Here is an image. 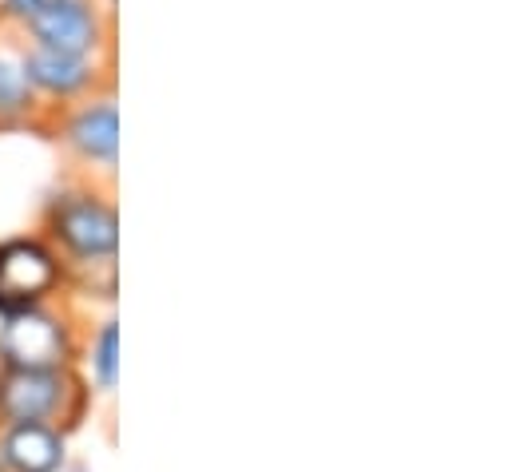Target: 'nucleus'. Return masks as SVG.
<instances>
[{"mask_svg": "<svg viewBox=\"0 0 512 472\" xmlns=\"http://www.w3.org/2000/svg\"><path fill=\"white\" fill-rule=\"evenodd\" d=\"M88 393L76 369H0V429L56 425L72 433L88 409Z\"/></svg>", "mask_w": 512, "mask_h": 472, "instance_id": "obj_1", "label": "nucleus"}, {"mask_svg": "<svg viewBox=\"0 0 512 472\" xmlns=\"http://www.w3.org/2000/svg\"><path fill=\"white\" fill-rule=\"evenodd\" d=\"M44 223L68 262H100V258H116L120 250V215L100 191L88 187L60 191L48 203Z\"/></svg>", "mask_w": 512, "mask_h": 472, "instance_id": "obj_2", "label": "nucleus"}, {"mask_svg": "<svg viewBox=\"0 0 512 472\" xmlns=\"http://www.w3.org/2000/svg\"><path fill=\"white\" fill-rule=\"evenodd\" d=\"M76 334L52 306L0 318V369H72Z\"/></svg>", "mask_w": 512, "mask_h": 472, "instance_id": "obj_3", "label": "nucleus"}, {"mask_svg": "<svg viewBox=\"0 0 512 472\" xmlns=\"http://www.w3.org/2000/svg\"><path fill=\"white\" fill-rule=\"evenodd\" d=\"M64 286L60 254L40 238H8L0 242V318L48 306Z\"/></svg>", "mask_w": 512, "mask_h": 472, "instance_id": "obj_4", "label": "nucleus"}, {"mask_svg": "<svg viewBox=\"0 0 512 472\" xmlns=\"http://www.w3.org/2000/svg\"><path fill=\"white\" fill-rule=\"evenodd\" d=\"M36 48L96 60L108 44V20L96 0H44L24 24Z\"/></svg>", "mask_w": 512, "mask_h": 472, "instance_id": "obj_5", "label": "nucleus"}, {"mask_svg": "<svg viewBox=\"0 0 512 472\" xmlns=\"http://www.w3.org/2000/svg\"><path fill=\"white\" fill-rule=\"evenodd\" d=\"M20 60H24V76H28L32 92H44L52 100H80V96L96 92V84H100V64L84 60V56H64V52L28 44L20 52Z\"/></svg>", "mask_w": 512, "mask_h": 472, "instance_id": "obj_6", "label": "nucleus"}, {"mask_svg": "<svg viewBox=\"0 0 512 472\" xmlns=\"http://www.w3.org/2000/svg\"><path fill=\"white\" fill-rule=\"evenodd\" d=\"M64 143L84 159V163H100V167H116L120 155V112L112 96L88 100L84 108H76L64 119Z\"/></svg>", "mask_w": 512, "mask_h": 472, "instance_id": "obj_7", "label": "nucleus"}, {"mask_svg": "<svg viewBox=\"0 0 512 472\" xmlns=\"http://www.w3.org/2000/svg\"><path fill=\"white\" fill-rule=\"evenodd\" d=\"M0 461L8 472H64L68 469V433L56 425H4Z\"/></svg>", "mask_w": 512, "mask_h": 472, "instance_id": "obj_8", "label": "nucleus"}, {"mask_svg": "<svg viewBox=\"0 0 512 472\" xmlns=\"http://www.w3.org/2000/svg\"><path fill=\"white\" fill-rule=\"evenodd\" d=\"M84 361H88V381H92V389L112 393L116 381H120V322H116V318H104V322L96 326V334L88 338Z\"/></svg>", "mask_w": 512, "mask_h": 472, "instance_id": "obj_9", "label": "nucleus"}, {"mask_svg": "<svg viewBox=\"0 0 512 472\" xmlns=\"http://www.w3.org/2000/svg\"><path fill=\"white\" fill-rule=\"evenodd\" d=\"M36 92L24 76V60L20 52L0 48V119H20L32 112Z\"/></svg>", "mask_w": 512, "mask_h": 472, "instance_id": "obj_10", "label": "nucleus"}, {"mask_svg": "<svg viewBox=\"0 0 512 472\" xmlns=\"http://www.w3.org/2000/svg\"><path fill=\"white\" fill-rule=\"evenodd\" d=\"M44 0H0V20H12V24H28L32 12L40 8Z\"/></svg>", "mask_w": 512, "mask_h": 472, "instance_id": "obj_11", "label": "nucleus"}, {"mask_svg": "<svg viewBox=\"0 0 512 472\" xmlns=\"http://www.w3.org/2000/svg\"><path fill=\"white\" fill-rule=\"evenodd\" d=\"M64 472H92V469H64Z\"/></svg>", "mask_w": 512, "mask_h": 472, "instance_id": "obj_12", "label": "nucleus"}, {"mask_svg": "<svg viewBox=\"0 0 512 472\" xmlns=\"http://www.w3.org/2000/svg\"><path fill=\"white\" fill-rule=\"evenodd\" d=\"M0 472H8V469H4V461H0Z\"/></svg>", "mask_w": 512, "mask_h": 472, "instance_id": "obj_13", "label": "nucleus"}]
</instances>
